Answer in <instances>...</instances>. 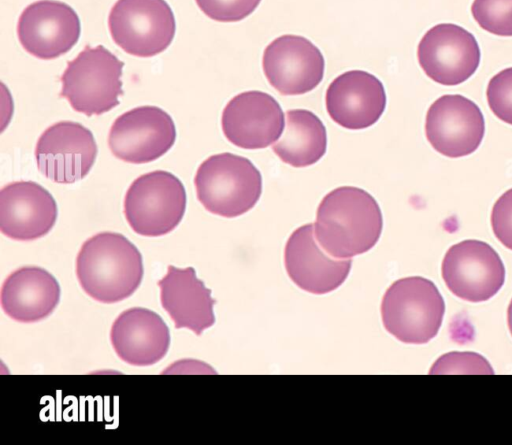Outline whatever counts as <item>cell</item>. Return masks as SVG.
I'll list each match as a JSON object with an SVG mask.
<instances>
[{"mask_svg": "<svg viewBox=\"0 0 512 445\" xmlns=\"http://www.w3.org/2000/svg\"><path fill=\"white\" fill-rule=\"evenodd\" d=\"M143 273L141 253L120 233L101 232L90 237L76 258L80 286L91 298L106 304L132 295Z\"/></svg>", "mask_w": 512, "mask_h": 445, "instance_id": "2", "label": "cell"}, {"mask_svg": "<svg viewBox=\"0 0 512 445\" xmlns=\"http://www.w3.org/2000/svg\"><path fill=\"white\" fill-rule=\"evenodd\" d=\"M108 27L126 53L152 57L171 44L176 23L165 0H118L110 10Z\"/></svg>", "mask_w": 512, "mask_h": 445, "instance_id": "7", "label": "cell"}, {"mask_svg": "<svg viewBox=\"0 0 512 445\" xmlns=\"http://www.w3.org/2000/svg\"><path fill=\"white\" fill-rule=\"evenodd\" d=\"M186 199L185 187L178 177L156 170L131 183L124 198V215L137 234L162 236L182 220Z\"/></svg>", "mask_w": 512, "mask_h": 445, "instance_id": "6", "label": "cell"}, {"mask_svg": "<svg viewBox=\"0 0 512 445\" xmlns=\"http://www.w3.org/2000/svg\"><path fill=\"white\" fill-rule=\"evenodd\" d=\"M382 228V213L376 199L364 189L341 186L321 200L314 235L329 255L350 259L374 247Z\"/></svg>", "mask_w": 512, "mask_h": 445, "instance_id": "1", "label": "cell"}, {"mask_svg": "<svg viewBox=\"0 0 512 445\" xmlns=\"http://www.w3.org/2000/svg\"><path fill=\"white\" fill-rule=\"evenodd\" d=\"M57 219L53 196L33 181H16L0 191V230L14 240L30 241L46 235Z\"/></svg>", "mask_w": 512, "mask_h": 445, "instance_id": "18", "label": "cell"}, {"mask_svg": "<svg viewBox=\"0 0 512 445\" xmlns=\"http://www.w3.org/2000/svg\"><path fill=\"white\" fill-rule=\"evenodd\" d=\"M445 303L436 285L420 276L392 283L381 303L385 329L407 344H425L434 338L443 321Z\"/></svg>", "mask_w": 512, "mask_h": 445, "instance_id": "4", "label": "cell"}, {"mask_svg": "<svg viewBox=\"0 0 512 445\" xmlns=\"http://www.w3.org/2000/svg\"><path fill=\"white\" fill-rule=\"evenodd\" d=\"M417 58L424 73L436 83L455 86L478 69L481 52L474 35L452 23L430 28L421 38Z\"/></svg>", "mask_w": 512, "mask_h": 445, "instance_id": "9", "label": "cell"}, {"mask_svg": "<svg viewBox=\"0 0 512 445\" xmlns=\"http://www.w3.org/2000/svg\"><path fill=\"white\" fill-rule=\"evenodd\" d=\"M471 13L483 30L497 36H512V0H474Z\"/></svg>", "mask_w": 512, "mask_h": 445, "instance_id": "23", "label": "cell"}, {"mask_svg": "<svg viewBox=\"0 0 512 445\" xmlns=\"http://www.w3.org/2000/svg\"><path fill=\"white\" fill-rule=\"evenodd\" d=\"M485 133L484 116L478 105L459 94H446L429 107L425 134L440 154L459 158L473 153Z\"/></svg>", "mask_w": 512, "mask_h": 445, "instance_id": "12", "label": "cell"}, {"mask_svg": "<svg viewBox=\"0 0 512 445\" xmlns=\"http://www.w3.org/2000/svg\"><path fill=\"white\" fill-rule=\"evenodd\" d=\"M285 117L284 132L273 144V152L293 167L318 162L327 149L326 128L320 118L306 109L288 110Z\"/></svg>", "mask_w": 512, "mask_h": 445, "instance_id": "22", "label": "cell"}, {"mask_svg": "<svg viewBox=\"0 0 512 445\" xmlns=\"http://www.w3.org/2000/svg\"><path fill=\"white\" fill-rule=\"evenodd\" d=\"M176 140L171 116L156 106H141L117 117L108 135L112 154L133 164L154 161L164 155Z\"/></svg>", "mask_w": 512, "mask_h": 445, "instance_id": "10", "label": "cell"}, {"mask_svg": "<svg viewBox=\"0 0 512 445\" xmlns=\"http://www.w3.org/2000/svg\"><path fill=\"white\" fill-rule=\"evenodd\" d=\"M222 130L232 144L243 149H263L277 141L284 128V113L276 99L262 91H246L225 106Z\"/></svg>", "mask_w": 512, "mask_h": 445, "instance_id": "15", "label": "cell"}, {"mask_svg": "<svg viewBox=\"0 0 512 445\" xmlns=\"http://www.w3.org/2000/svg\"><path fill=\"white\" fill-rule=\"evenodd\" d=\"M433 374H493L488 361L471 352H451L441 356L432 366Z\"/></svg>", "mask_w": 512, "mask_h": 445, "instance_id": "25", "label": "cell"}, {"mask_svg": "<svg viewBox=\"0 0 512 445\" xmlns=\"http://www.w3.org/2000/svg\"><path fill=\"white\" fill-rule=\"evenodd\" d=\"M326 109L338 125L364 129L375 124L386 107V93L382 82L373 74L351 70L337 76L328 86Z\"/></svg>", "mask_w": 512, "mask_h": 445, "instance_id": "17", "label": "cell"}, {"mask_svg": "<svg viewBox=\"0 0 512 445\" xmlns=\"http://www.w3.org/2000/svg\"><path fill=\"white\" fill-rule=\"evenodd\" d=\"M124 63L102 45L86 46L68 61L60 96L87 116L101 115L119 104Z\"/></svg>", "mask_w": 512, "mask_h": 445, "instance_id": "5", "label": "cell"}, {"mask_svg": "<svg viewBox=\"0 0 512 445\" xmlns=\"http://www.w3.org/2000/svg\"><path fill=\"white\" fill-rule=\"evenodd\" d=\"M441 274L456 297L474 303L492 298L505 281V267L499 254L488 243L471 239L447 250Z\"/></svg>", "mask_w": 512, "mask_h": 445, "instance_id": "8", "label": "cell"}, {"mask_svg": "<svg viewBox=\"0 0 512 445\" xmlns=\"http://www.w3.org/2000/svg\"><path fill=\"white\" fill-rule=\"evenodd\" d=\"M201 11L219 22H236L249 16L261 0H195Z\"/></svg>", "mask_w": 512, "mask_h": 445, "instance_id": "26", "label": "cell"}, {"mask_svg": "<svg viewBox=\"0 0 512 445\" xmlns=\"http://www.w3.org/2000/svg\"><path fill=\"white\" fill-rule=\"evenodd\" d=\"M110 340L122 361L133 366H150L166 355L170 333L157 313L134 307L123 311L115 319Z\"/></svg>", "mask_w": 512, "mask_h": 445, "instance_id": "19", "label": "cell"}, {"mask_svg": "<svg viewBox=\"0 0 512 445\" xmlns=\"http://www.w3.org/2000/svg\"><path fill=\"white\" fill-rule=\"evenodd\" d=\"M490 221L496 238L506 248L512 250V188L496 200Z\"/></svg>", "mask_w": 512, "mask_h": 445, "instance_id": "27", "label": "cell"}, {"mask_svg": "<svg viewBox=\"0 0 512 445\" xmlns=\"http://www.w3.org/2000/svg\"><path fill=\"white\" fill-rule=\"evenodd\" d=\"M486 96L493 114L512 125V67L501 70L489 80Z\"/></svg>", "mask_w": 512, "mask_h": 445, "instance_id": "24", "label": "cell"}, {"mask_svg": "<svg viewBox=\"0 0 512 445\" xmlns=\"http://www.w3.org/2000/svg\"><path fill=\"white\" fill-rule=\"evenodd\" d=\"M284 264L288 276L300 289L312 294H325L346 280L352 260L329 255L317 242L313 224H305L288 238Z\"/></svg>", "mask_w": 512, "mask_h": 445, "instance_id": "16", "label": "cell"}, {"mask_svg": "<svg viewBox=\"0 0 512 445\" xmlns=\"http://www.w3.org/2000/svg\"><path fill=\"white\" fill-rule=\"evenodd\" d=\"M80 20L66 3L40 0L28 5L17 24V36L31 55L44 60L67 53L80 36Z\"/></svg>", "mask_w": 512, "mask_h": 445, "instance_id": "14", "label": "cell"}, {"mask_svg": "<svg viewBox=\"0 0 512 445\" xmlns=\"http://www.w3.org/2000/svg\"><path fill=\"white\" fill-rule=\"evenodd\" d=\"M263 72L282 95H301L322 81L325 61L321 51L307 38L282 35L264 50Z\"/></svg>", "mask_w": 512, "mask_h": 445, "instance_id": "13", "label": "cell"}, {"mask_svg": "<svg viewBox=\"0 0 512 445\" xmlns=\"http://www.w3.org/2000/svg\"><path fill=\"white\" fill-rule=\"evenodd\" d=\"M158 286L162 307L177 329L188 328L200 335L214 324L216 301L211 297V290L197 278L194 268L169 265Z\"/></svg>", "mask_w": 512, "mask_h": 445, "instance_id": "20", "label": "cell"}, {"mask_svg": "<svg viewBox=\"0 0 512 445\" xmlns=\"http://www.w3.org/2000/svg\"><path fill=\"white\" fill-rule=\"evenodd\" d=\"M194 185L197 198L207 211L233 218L256 205L262 193V176L249 159L225 152L200 164Z\"/></svg>", "mask_w": 512, "mask_h": 445, "instance_id": "3", "label": "cell"}, {"mask_svg": "<svg viewBox=\"0 0 512 445\" xmlns=\"http://www.w3.org/2000/svg\"><path fill=\"white\" fill-rule=\"evenodd\" d=\"M97 145L92 132L77 122L60 121L47 128L35 147L38 170L48 179L71 184L92 168Z\"/></svg>", "mask_w": 512, "mask_h": 445, "instance_id": "11", "label": "cell"}, {"mask_svg": "<svg viewBox=\"0 0 512 445\" xmlns=\"http://www.w3.org/2000/svg\"><path fill=\"white\" fill-rule=\"evenodd\" d=\"M60 300L56 278L43 268L25 266L12 272L1 288V307L11 319L30 323L50 315Z\"/></svg>", "mask_w": 512, "mask_h": 445, "instance_id": "21", "label": "cell"}, {"mask_svg": "<svg viewBox=\"0 0 512 445\" xmlns=\"http://www.w3.org/2000/svg\"><path fill=\"white\" fill-rule=\"evenodd\" d=\"M507 323H508L510 333L512 335V299H511L510 304L507 309Z\"/></svg>", "mask_w": 512, "mask_h": 445, "instance_id": "28", "label": "cell"}]
</instances>
